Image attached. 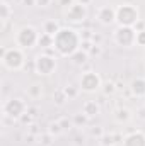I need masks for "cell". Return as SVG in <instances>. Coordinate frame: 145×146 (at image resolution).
Here are the masks:
<instances>
[{
    "mask_svg": "<svg viewBox=\"0 0 145 146\" xmlns=\"http://www.w3.org/2000/svg\"><path fill=\"white\" fill-rule=\"evenodd\" d=\"M26 94H28L29 100H39V99L43 97V85H41V83H31V85L28 87Z\"/></svg>",
    "mask_w": 145,
    "mask_h": 146,
    "instance_id": "obj_17",
    "label": "cell"
},
{
    "mask_svg": "<svg viewBox=\"0 0 145 146\" xmlns=\"http://www.w3.org/2000/svg\"><path fill=\"white\" fill-rule=\"evenodd\" d=\"M51 0H36V7H50Z\"/></svg>",
    "mask_w": 145,
    "mask_h": 146,
    "instance_id": "obj_34",
    "label": "cell"
},
{
    "mask_svg": "<svg viewBox=\"0 0 145 146\" xmlns=\"http://www.w3.org/2000/svg\"><path fill=\"white\" fill-rule=\"evenodd\" d=\"M12 14H14V10H12V7L9 3H0V22H2V29H5L7 22L12 17Z\"/></svg>",
    "mask_w": 145,
    "mask_h": 146,
    "instance_id": "obj_16",
    "label": "cell"
},
{
    "mask_svg": "<svg viewBox=\"0 0 145 146\" xmlns=\"http://www.w3.org/2000/svg\"><path fill=\"white\" fill-rule=\"evenodd\" d=\"M113 117H114V121H116L118 124H128L133 115H132V110L130 109H126V107H118V109L114 110Z\"/></svg>",
    "mask_w": 145,
    "mask_h": 146,
    "instance_id": "obj_15",
    "label": "cell"
},
{
    "mask_svg": "<svg viewBox=\"0 0 145 146\" xmlns=\"http://www.w3.org/2000/svg\"><path fill=\"white\" fill-rule=\"evenodd\" d=\"M116 90H118V87H116L114 82H108V83L103 85V92H104V95H113Z\"/></svg>",
    "mask_w": 145,
    "mask_h": 146,
    "instance_id": "obj_25",
    "label": "cell"
},
{
    "mask_svg": "<svg viewBox=\"0 0 145 146\" xmlns=\"http://www.w3.org/2000/svg\"><path fill=\"white\" fill-rule=\"evenodd\" d=\"M56 58L50 53H41L34 58V73L39 76H51L56 72Z\"/></svg>",
    "mask_w": 145,
    "mask_h": 146,
    "instance_id": "obj_6",
    "label": "cell"
},
{
    "mask_svg": "<svg viewBox=\"0 0 145 146\" xmlns=\"http://www.w3.org/2000/svg\"><path fill=\"white\" fill-rule=\"evenodd\" d=\"M123 134L119 133H104L101 138H99V145L101 146H118L123 145Z\"/></svg>",
    "mask_w": 145,
    "mask_h": 146,
    "instance_id": "obj_12",
    "label": "cell"
},
{
    "mask_svg": "<svg viewBox=\"0 0 145 146\" xmlns=\"http://www.w3.org/2000/svg\"><path fill=\"white\" fill-rule=\"evenodd\" d=\"M72 122H73V126H77V127H84V126L89 122V117L80 112V114H75L72 117Z\"/></svg>",
    "mask_w": 145,
    "mask_h": 146,
    "instance_id": "obj_22",
    "label": "cell"
},
{
    "mask_svg": "<svg viewBox=\"0 0 145 146\" xmlns=\"http://www.w3.org/2000/svg\"><path fill=\"white\" fill-rule=\"evenodd\" d=\"M137 46H142V48H145V29L144 31H137Z\"/></svg>",
    "mask_w": 145,
    "mask_h": 146,
    "instance_id": "obj_27",
    "label": "cell"
},
{
    "mask_svg": "<svg viewBox=\"0 0 145 146\" xmlns=\"http://www.w3.org/2000/svg\"><path fill=\"white\" fill-rule=\"evenodd\" d=\"M80 37H82V41H92L94 33H92V31H89V29H85V31H80Z\"/></svg>",
    "mask_w": 145,
    "mask_h": 146,
    "instance_id": "obj_30",
    "label": "cell"
},
{
    "mask_svg": "<svg viewBox=\"0 0 145 146\" xmlns=\"http://www.w3.org/2000/svg\"><path fill=\"white\" fill-rule=\"evenodd\" d=\"M79 87L85 94H94V92H97V90L103 88V80H101L99 73H96L94 70H87V72H84L80 75Z\"/></svg>",
    "mask_w": 145,
    "mask_h": 146,
    "instance_id": "obj_7",
    "label": "cell"
},
{
    "mask_svg": "<svg viewBox=\"0 0 145 146\" xmlns=\"http://www.w3.org/2000/svg\"><path fill=\"white\" fill-rule=\"evenodd\" d=\"M38 46H39L41 49H50V48L53 49V36L41 33V34H39V41H38Z\"/></svg>",
    "mask_w": 145,
    "mask_h": 146,
    "instance_id": "obj_21",
    "label": "cell"
},
{
    "mask_svg": "<svg viewBox=\"0 0 145 146\" xmlns=\"http://www.w3.org/2000/svg\"><path fill=\"white\" fill-rule=\"evenodd\" d=\"M34 138H36V136H34V134H31V133H29V136H26V143H34V141H33V139H34Z\"/></svg>",
    "mask_w": 145,
    "mask_h": 146,
    "instance_id": "obj_38",
    "label": "cell"
},
{
    "mask_svg": "<svg viewBox=\"0 0 145 146\" xmlns=\"http://www.w3.org/2000/svg\"><path fill=\"white\" fill-rule=\"evenodd\" d=\"M82 114H85L89 119L91 117H96V115L101 114V106L96 100H85L82 104Z\"/></svg>",
    "mask_w": 145,
    "mask_h": 146,
    "instance_id": "obj_14",
    "label": "cell"
},
{
    "mask_svg": "<svg viewBox=\"0 0 145 146\" xmlns=\"http://www.w3.org/2000/svg\"><path fill=\"white\" fill-rule=\"evenodd\" d=\"M140 21V9L135 3H121L116 7V24L119 27H135Z\"/></svg>",
    "mask_w": 145,
    "mask_h": 146,
    "instance_id": "obj_4",
    "label": "cell"
},
{
    "mask_svg": "<svg viewBox=\"0 0 145 146\" xmlns=\"http://www.w3.org/2000/svg\"><path fill=\"white\" fill-rule=\"evenodd\" d=\"M22 3H24V5H29V7H33V5H36V0H22Z\"/></svg>",
    "mask_w": 145,
    "mask_h": 146,
    "instance_id": "obj_37",
    "label": "cell"
},
{
    "mask_svg": "<svg viewBox=\"0 0 145 146\" xmlns=\"http://www.w3.org/2000/svg\"><path fill=\"white\" fill-rule=\"evenodd\" d=\"M87 58H89V53H85V51L79 49L73 56H70V61H72L75 66H84V65L87 63Z\"/></svg>",
    "mask_w": 145,
    "mask_h": 146,
    "instance_id": "obj_19",
    "label": "cell"
},
{
    "mask_svg": "<svg viewBox=\"0 0 145 146\" xmlns=\"http://www.w3.org/2000/svg\"><path fill=\"white\" fill-rule=\"evenodd\" d=\"M80 44H82L80 31H77L73 27H62L53 36V49L62 58L73 56L80 49Z\"/></svg>",
    "mask_w": 145,
    "mask_h": 146,
    "instance_id": "obj_1",
    "label": "cell"
},
{
    "mask_svg": "<svg viewBox=\"0 0 145 146\" xmlns=\"http://www.w3.org/2000/svg\"><path fill=\"white\" fill-rule=\"evenodd\" d=\"M19 121H21L22 124H26V126H31V124H33V121H34V117H33L29 112H26V114H24V115H22Z\"/></svg>",
    "mask_w": 145,
    "mask_h": 146,
    "instance_id": "obj_29",
    "label": "cell"
},
{
    "mask_svg": "<svg viewBox=\"0 0 145 146\" xmlns=\"http://www.w3.org/2000/svg\"><path fill=\"white\" fill-rule=\"evenodd\" d=\"M63 90H65V94H67L68 100L77 99V97H79V94H80V87H77V85H67Z\"/></svg>",
    "mask_w": 145,
    "mask_h": 146,
    "instance_id": "obj_23",
    "label": "cell"
},
{
    "mask_svg": "<svg viewBox=\"0 0 145 146\" xmlns=\"http://www.w3.org/2000/svg\"><path fill=\"white\" fill-rule=\"evenodd\" d=\"M12 2H14V0H2V3H9V5H10Z\"/></svg>",
    "mask_w": 145,
    "mask_h": 146,
    "instance_id": "obj_40",
    "label": "cell"
},
{
    "mask_svg": "<svg viewBox=\"0 0 145 146\" xmlns=\"http://www.w3.org/2000/svg\"><path fill=\"white\" fill-rule=\"evenodd\" d=\"M130 92L137 99H145V78H142V76L133 78L130 83Z\"/></svg>",
    "mask_w": 145,
    "mask_h": 146,
    "instance_id": "obj_13",
    "label": "cell"
},
{
    "mask_svg": "<svg viewBox=\"0 0 145 146\" xmlns=\"http://www.w3.org/2000/svg\"><path fill=\"white\" fill-rule=\"evenodd\" d=\"M58 3L62 5V7H65V9H68L72 3H75V0H58Z\"/></svg>",
    "mask_w": 145,
    "mask_h": 146,
    "instance_id": "obj_35",
    "label": "cell"
},
{
    "mask_svg": "<svg viewBox=\"0 0 145 146\" xmlns=\"http://www.w3.org/2000/svg\"><path fill=\"white\" fill-rule=\"evenodd\" d=\"M144 29H145V22L138 21V22H137V26H135V31H144Z\"/></svg>",
    "mask_w": 145,
    "mask_h": 146,
    "instance_id": "obj_36",
    "label": "cell"
},
{
    "mask_svg": "<svg viewBox=\"0 0 145 146\" xmlns=\"http://www.w3.org/2000/svg\"><path fill=\"white\" fill-rule=\"evenodd\" d=\"M48 133L55 138V136H60V134H62V133H65V131L62 129L60 122L56 121V122H50V126H48Z\"/></svg>",
    "mask_w": 145,
    "mask_h": 146,
    "instance_id": "obj_24",
    "label": "cell"
},
{
    "mask_svg": "<svg viewBox=\"0 0 145 146\" xmlns=\"http://www.w3.org/2000/svg\"><path fill=\"white\" fill-rule=\"evenodd\" d=\"M60 29H62V26H60L55 19H50V21H46V22L43 24V33H44V34H50V36H55Z\"/></svg>",
    "mask_w": 145,
    "mask_h": 146,
    "instance_id": "obj_18",
    "label": "cell"
},
{
    "mask_svg": "<svg viewBox=\"0 0 145 146\" xmlns=\"http://www.w3.org/2000/svg\"><path fill=\"white\" fill-rule=\"evenodd\" d=\"M51 139H53V136L46 131V134H41V136H39V145L50 146V145H51Z\"/></svg>",
    "mask_w": 145,
    "mask_h": 146,
    "instance_id": "obj_26",
    "label": "cell"
},
{
    "mask_svg": "<svg viewBox=\"0 0 145 146\" xmlns=\"http://www.w3.org/2000/svg\"><path fill=\"white\" fill-rule=\"evenodd\" d=\"M91 134H92V136H97V138H101V136L104 134V131H103L101 127H92V129H91Z\"/></svg>",
    "mask_w": 145,
    "mask_h": 146,
    "instance_id": "obj_33",
    "label": "cell"
},
{
    "mask_svg": "<svg viewBox=\"0 0 145 146\" xmlns=\"http://www.w3.org/2000/svg\"><path fill=\"white\" fill-rule=\"evenodd\" d=\"M101 53H103V48H101V44H96V42H94V46L91 48L89 54H92V56H99Z\"/></svg>",
    "mask_w": 145,
    "mask_h": 146,
    "instance_id": "obj_31",
    "label": "cell"
},
{
    "mask_svg": "<svg viewBox=\"0 0 145 146\" xmlns=\"http://www.w3.org/2000/svg\"><path fill=\"white\" fill-rule=\"evenodd\" d=\"M58 122H60V126H62V129H63V131H68V129L72 127V124H73L72 121H70V119H67V117H62Z\"/></svg>",
    "mask_w": 145,
    "mask_h": 146,
    "instance_id": "obj_28",
    "label": "cell"
},
{
    "mask_svg": "<svg viewBox=\"0 0 145 146\" xmlns=\"http://www.w3.org/2000/svg\"><path fill=\"white\" fill-rule=\"evenodd\" d=\"M0 60H2V65L9 70V72H19L26 66V54H24V49L14 46V48H2V53H0Z\"/></svg>",
    "mask_w": 145,
    "mask_h": 146,
    "instance_id": "obj_2",
    "label": "cell"
},
{
    "mask_svg": "<svg viewBox=\"0 0 145 146\" xmlns=\"http://www.w3.org/2000/svg\"><path fill=\"white\" fill-rule=\"evenodd\" d=\"M113 39L118 46L121 48H132V46H137V31L135 27H116L114 33H113Z\"/></svg>",
    "mask_w": 145,
    "mask_h": 146,
    "instance_id": "obj_8",
    "label": "cell"
},
{
    "mask_svg": "<svg viewBox=\"0 0 145 146\" xmlns=\"http://www.w3.org/2000/svg\"><path fill=\"white\" fill-rule=\"evenodd\" d=\"M144 63H145V51H144Z\"/></svg>",
    "mask_w": 145,
    "mask_h": 146,
    "instance_id": "obj_41",
    "label": "cell"
},
{
    "mask_svg": "<svg viewBox=\"0 0 145 146\" xmlns=\"http://www.w3.org/2000/svg\"><path fill=\"white\" fill-rule=\"evenodd\" d=\"M67 100H68V97H67V94H65V90H63V88L55 90V94H53V102H55V106L63 107V106L67 104Z\"/></svg>",
    "mask_w": 145,
    "mask_h": 146,
    "instance_id": "obj_20",
    "label": "cell"
},
{
    "mask_svg": "<svg viewBox=\"0 0 145 146\" xmlns=\"http://www.w3.org/2000/svg\"><path fill=\"white\" fill-rule=\"evenodd\" d=\"M38 41H39V33L34 26L31 24H26V26H21L15 34H14V44L21 49H33L38 46Z\"/></svg>",
    "mask_w": 145,
    "mask_h": 146,
    "instance_id": "obj_3",
    "label": "cell"
},
{
    "mask_svg": "<svg viewBox=\"0 0 145 146\" xmlns=\"http://www.w3.org/2000/svg\"><path fill=\"white\" fill-rule=\"evenodd\" d=\"M77 2H79V3H82V5H85V7L92 3V0H77Z\"/></svg>",
    "mask_w": 145,
    "mask_h": 146,
    "instance_id": "obj_39",
    "label": "cell"
},
{
    "mask_svg": "<svg viewBox=\"0 0 145 146\" xmlns=\"http://www.w3.org/2000/svg\"><path fill=\"white\" fill-rule=\"evenodd\" d=\"M92 46H94V41H82V44H80V49H82V51H85V53H89Z\"/></svg>",
    "mask_w": 145,
    "mask_h": 146,
    "instance_id": "obj_32",
    "label": "cell"
},
{
    "mask_svg": "<svg viewBox=\"0 0 145 146\" xmlns=\"http://www.w3.org/2000/svg\"><path fill=\"white\" fill-rule=\"evenodd\" d=\"M123 146H145V133L133 131L123 138Z\"/></svg>",
    "mask_w": 145,
    "mask_h": 146,
    "instance_id": "obj_11",
    "label": "cell"
},
{
    "mask_svg": "<svg viewBox=\"0 0 145 146\" xmlns=\"http://www.w3.org/2000/svg\"><path fill=\"white\" fill-rule=\"evenodd\" d=\"M63 15H65V21L70 22V24H82V22L87 19L89 10H87L85 5L75 2V3H72L68 9H65V14H63Z\"/></svg>",
    "mask_w": 145,
    "mask_h": 146,
    "instance_id": "obj_9",
    "label": "cell"
},
{
    "mask_svg": "<svg viewBox=\"0 0 145 146\" xmlns=\"http://www.w3.org/2000/svg\"><path fill=\"white\" fill-rule=\"evenodd\" d=\"M96 19L103 26H113V24H116V7H111V5L99 7L97 14H96Z\"/></svg>",
    "mask_w": 145,
    "mask_h": 146,
    "instance_id": "obj_10",
    "label": "cell"
},
{
    "mask_svg": "<svg viewBox=\"0 0 145 146\" xmlns=\"http://www.w3.org/2000/svg\"><path fill=\"white\" fill-rule=\"evenodd\" d=\"M2 112H3V117H9L12 121H19L28 112V104L19 97H12L2 104Z\"/></svg>",
    "mask_w": 145,
    "mask_h": 146,
    "instance_id": "obj_5",
    "label": "cell"
}]
</instances>
